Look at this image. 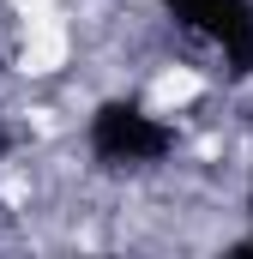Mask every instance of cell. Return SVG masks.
I'll list each match as a JSON object with an SVG mask.
<instances>
[{
	"label": "cell",
	"instance_id": "1",
	"mask_svg": "<svg viewBox=\"0 0 253 259\" xmlns=\"http://www.w3.org/2000/svg\"><path fill=\"white\" fill-rule=\"evenodd\" d=\"M181 151L175 121H163L139 97H103L85 115V157L109 175H151Z\"/></svg>",
	"mask_w": 253,
	"mask_h": 259
},
{
	"label": "cell",
	"instance_id": "2",
	"mask_svg": "<svg viewBox=\"0 0 253 259\" xmlns=\"http://www.w3.org/2000/svg\"><path fill=\"white\" fill-rule=\"evenodd\" d=\"M187 36H199L235 78H253V0H157Z\"/></svg>",
	"mask_w": 253,
	"mask_h": 259
},
{
	"label": "cell",
	"instance_id": "3",
	"mask_svg": "<svg viewBox=\"0 0 253 259\" xmlns=\"http://www.w3.org/2000/svg\"><path fill=\"white\" fill-rule=\"evenodd\" d=\"M12 145H18V133H12V121H6V109H0V163L12 157Z\"/></svg>",
	"mask_w": 253,
	"mask_h": 259
},
{
	"label": "cell",
	"instance_id": "4",
	"mask_svg": "<svg viewBox=\"0 0 253 259\" xmlns=\"http://www.w3.org/2000/svg\"><path fill=\"white\" fill-rule=\"evenodd\" d=\"M247 217H253V193H247ZM235 253H253V229L241 235V241H235Z\"/></svg>",
	"mask_w": 253,
	"mask_h": 259
},
{
	"label": "cell",
	"instance_id": "5",
	"mask_svg": "<svg viewBox=\"0 0 253 259\" xmlns=\"http://www.w3.org/2000/svg\"><path fill=\"white\" fill-rule=\"evenodd\" d=\"M0 223H6V199H0Z\"/></svg>",
	"mask_w": 253,
	"mask_h": 259
}]
</instances>
